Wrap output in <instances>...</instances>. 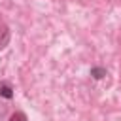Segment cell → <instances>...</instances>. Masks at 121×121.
<instances>
[{"mask_svg": "<svg viewBox=\"0 0 121 121\" xmlns=\"http://www.w3.org/2000/svg\"><path fill=\"white\" fill-rule=\"evenodd\" d=\"M9 42H11V30H9V26L0 19V51H4V49L9 45Z\"/></svg>", "mask_w": 121, "mask_h": 121, "instance_id": "6da1fadb", "label": "cell"}, {"mask_svg": "<svg viewBox=\"0 0 121 121\" xmlns=\"http://www.w3.org/2000/svg\"><path fill=\"white\" fill-rule=\"evenodd\" d=\"M0 96L6 98V100L13 98V87H11L9 81H0Z\"/></svg>", "mask_w": 121, "mask_h": 121, "instance_id": "7a4b0ae2", "label": "cell"}, {"mask_svg": "<svg viewBox=\"0 0 121 121\" xmlns=\"http://www.w3.org/2000/svg\"><path fill=\"white\" fill-rule=\"evenodd\" d=\"M89 74H91L93 79H104V78L108 76V70H106L104 66H93Z\"/></svg>", "mask_w": 121, "mask_h": 121, "instance_id": "3957f363", "label": "cell"}, {"mask_svg": "<svg viewBox=\"0 0 121 121\" xmlns=\"http://www.w3.org/2000/svg\"><path fill=\"white\" fill-rule=\"evenodd\" d=\"M8 121H28V115H26L23 110H15V112L8 117Z\"/></svg>", "mask_w": 121, "mask_h": 121, "instance_id": "277c9868", "label": "cell"}, {"mask_svg": "<svg viewBox=\"0 0 121 121\" xmlns=\"http://www.w3.org/2000/svg\"><path fill=\"white\" fill-rule=\"evenodd\" d=\"M8 110H9V106H8V100L0 96V121H4V119H6V115H8Z\"/></svg>", "mask_w": 121, "mask_h": 121, "instance_id": "5b68a950", "label": "cell"}]
</instances>
